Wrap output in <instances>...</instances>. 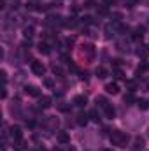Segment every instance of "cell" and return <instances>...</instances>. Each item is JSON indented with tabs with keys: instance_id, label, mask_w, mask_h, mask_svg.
Here are the masks:
<instances>
[{
	"instance_id": "9",
	"label": "cell",
	"mask_w": 149,
	"mask_h": 151,
	"mask_svg": "<svg viewBox=\"0 0 149 151\" xmlns=\"http://www.w3.org/2000/svg\"><path fill=\"white\" fill-rule=\"evenodd\" d=\"M39 107L40 109H47V107H51V97H39Z\"/></svg>"
},
{
	"instance_id": "7",
	"label": "cell",
	"mask_w": 149,
	"mask_h": 151,
	"mask_svg": "<svg viewBox=\"0 0 149 151\" xmlns=\"http://www.w3.org/2000/svg\"><path fill=\"white\" fill-rule=\"evenodd\" d=\"M105 91L111 93V95H117L119 93V84L117 83H107L105 84Z\"/></svg>"
},
{
	"instance_id": "34",
	"label": "cell",
	"mask_w": 149,
	"mask_h": 151,
	"mask_svg": "<svg viewBox=\"0 0 149 151\" xmlns=\"http://www.w3.org/2000/svg\"><path fill=\"white\" fill-rule=\"evenodd\" d=\"M104 151H112V150H104Z\"/></svg>"
},
{
	"instance_id": "3",
	"label": "cell",
	"mask_w": 149,
	"mask_h": 151,
	"mask_svg": "<svg viewBox=\"0 0 149 151\" xmlns=\"http://www.w3.org/2000/svg\"><path fill=\"white\" fill-rule=\"evenodd\" d=\"M119 30H121V25H119V21H112V23H107V25H105V34H107V37L116 35Z\"/></svg>"
},
{
	"instance_id": "27",
	"label": "cell",
	"mask_w": 149,
	"mask_h": 151,
	"mask_svg": "<svg viewBox=\"0 0 149 151\" xmlns=\"http://www.w3.org/2000/svg\"><path fill=\"white\" fill-rule=\"evenodd\" d=\"M112 74H114V77H116V79H123V77H125L123 70H121V69H117V67H116V69L112 70Z\"/></svg>"
},
{
	"instance_id": "21",
	"label": "cell",
	"mask_w": 149,
	"mask_h": 151,
	"mask_svg": "<svg viewBox=\"0 0 149 151\" xmlns=\"http://www.w3.org/2000/svg\"><path fill=\"white\" fill-rule=\"evenodd\" d=\"M126 88H128V90L133 93V91L137 90V81H133V79H128V81H126Z\"/></svg>"
},
{
	"instance_id": "2",
	"label": "cell",
	"mask_w": 149,
	"mask_h": 151,
	"mask_svg": "<svg viewBox=\"0 0 149 151\" xmlns=\"http://www.w3.org/2000/svg\"><path fill=\"white\" fill-rule=\"evenodd\" d=\"M30 69H32V72H34L35 76H40V77L46 74V67H44V63H42V62H37V60H32Z\"/></svg>"
},
{
	"instance_id": "20",
	"label": "cell",
	"mask_w": 149,
	"mask_h": 151,
	"mask_svg": "<svg viewBox=\"0 0 149 151\" xmlns=\"http://www.w3.org/2000/svg\"><path fill=\"white\" fill-rule=\"evenodd\" d=\"M97 77H98V79H105V77H107V69H105V67H98V69H97Z\"/></svg>"
},
{
	"instance_id": "17",
	"label": "cell",
	"mask_w": 149,
	"mask_h": 151,
	"mask_svg": "<svg viewBox=\"0 0 149 151\" xmlns=\"http://www.w3.org/2000/svg\"><path fill=\"white\" fill-rule=\"evenodd\" d=\"M39 51H40V53H44V55H49V53H51V47H49V44L40 42V44H39Z\"/></svg>"
},
{
	"instance_id": "30",
	"label": "cell",
	"mask_w": 149,
	"mask_h": 151,
	"mask_svg": "<svg viewBox=\"0 0 149 151\" xmlns=\"http://www.w3.org/2000/svg\"><path fill=\"white\" fill-rule=\"evenodd\" d=\"M84 7H86V9L95 7V0H86V2H84Z\"/></svg>"
},
{
	"instance_id": "32",
	"label": "cell",
	"mask_w": 149,
	"mask_h": 151,
	"mask_svg": "<svg viewBox=\"0 0 149 151\" xmlns=\"http://www.w3.org/2000/svg\"><path fill=\"white\" fill-rule=\"evenodd\" d=\"M0 76H2V81H4V84H5V83H7V72H5V70H2Z\"/></svg>"
},
{
	"instance_id": "14",
	"label": "cell",
	"mask_w": 149,
	"mask_h": 151,
	"mask_svg": "<svg viewBox=\"0 0 149 151\" xmlns=\"http://www.w3.org/2000/svg\"><path fill=\"white\" fill-rule=\"evenodd\" d=\"M62 23H63V27H67V28H74L75 25H77V19H75V18H67V19H63Z\"/></svg>"
},
{
	"instance_id": "11",
	"label": "cell",
	"mask_w": 149,
	"mask_h": 151,
	"mask_svg": "<svg viewBox=\"0 0 149 151\" xmlns=\"http://www.w3.org/2000/svg\"><path fill=\"white\" fill-rule=\"evenodd\" d=\"M88 121H90V114H86V113H79L77 114V125L84 127Z\"/></svg>"
},
{
	"instance_id": "26",
	"label": "cell",
	"mask_w": 149,
	"mask_h": 151,
	"mask_svg": "<svg viewBox=\"0 0 149 151\" xmlns=\"http://www.w3.org/2000/svg\"><path fill=\"white\" fill-rule=\"evenodd\" d=\"M97 104H98V106L104 109V107H105L109 102H107V99H105V97H97Z\"/></svg>"
},
{
	"instance_id": "16",
	"label": "cell",
	"mask_w": 149,
	"mask_h": 151,
	"mask_svg": "<svg viewBox=\"0 0 149 151\" xmlns=\"http://www.w3.org/2000/svg\"><path fill=\"white\" fill-rule=\"evenodd\" d=\"M142 148H144V139H142V137H135V139H133V150H142Z\"/></svg>"
},
{
	"instance_id": "23",
	"label": "cell",
	"mask_w": 149,
	"mask_h": 151,
	"mask_svg": "<svg viewBox=\"0 0 149 151\" xmlns=\"http://www.w3.org/2000/svg\"><path fill=\"white\" fill-rule=\"evenodd\" d=\"M23 35H25V39L30 40V39L34 37V28H32V27H27V28L23 30Z\"/></svg>"
},
{
	"instance_id": "19",
	"label": "cell",
	"mask_w": 149,
	"mask_h": 151,
	"mask_svg": "<svg viewBox=\"0 0 149 151\" xmlns=\"http://www.w3.org/2000/svg\"><path fill=\"white\" fill-rule=\"evenodd\" d=\"M149 70V63L148 62H142L139 67H137V74H144V72H148Z\"/></svg>"
},
{
	"instance_id": "22",
	"label": "cell",
	"mask_w": 149,
	"mask_h": 151,
	"mask_svg": "<svg viewBox=\"0 0 149 151\" xmlns=\"http://www.w3.org/2000/svg\"><path fill=\"white\" fill-rule=\"evenodd\" d=\"M133 102H137V100H135V97H133V93H132V91H130V93H126V95H125V104L132 106Z\"/></svg>"
},
{
	"instance_id": "28",
	"label": "cell",
	"mask_w": 149,
	"mask_h": 151,
	"mask_svg": "<svg viewBox=\"0 0 149 151\" xmlns=\"http://www.w3.org/2000/svg\"><path fill=\"white\" fill-rule=\"evenodd\" d=\"M42 83H44V86H46V88H49V90H51V88L54 86V83H53V79H49V77H46V79H44Z\"/></svg>"
},
{
	"instance_id": "5",
	"label": "cell",
	"mask_w": 149,
	"mask_h": 151,
	"mask_svg": "<svg viewBox=\"0 0 149 151\" xmlns=\"http://www.w3.org/2000/svg\"><path fill=\"white\" fill-rule=\"evenodd\" d=\"M25 93L27 95H30V97H40V90H39L37 86H34V84H27L25 86Z\"/></svg>"
},
{
	"instance_id": "33",
	"label": "cell",
	"mask_w": 149,
	"mask_h": 151,
	"mask_svg": "<svg viewBox=\"0 0 149 151\" xmlns=\"http://www.w3.org/2000/svg\"><path fill=\"white\" fill-rule=\"evenodd\" d=\"M5 97H7V90H5V86H4V88H2V99H5Z\"/></svg>"
},
{
	"instance_id": "18",
	"label": "cell",
	"mask_w": 149,
	"mask_h": 151,
	"mask_svg": "<svg viewBox=\"0 0 149 151\" xmlns=\"http://www.w3.org/2000/svg\"><path fill=\"white\" fill-rule=\"evenodd\" d=\"M88 114H90V119H91V121H95V123H98V121H100V114H98L97 109H91Z\"/></svg>"
},
{
	"instance_id": "31",
	"label": "cell",
	"mask_w": 149,
	"mask_h": 151,
	"mask_svg": "<svg viewBox=\"0 0 149 151\" xmlns=\"http://www.w3.org/2000/svg\"><path fill=\"white\" fill-rule=\"evenodd\" d=\"M102 2H104V5H105V7H111V5H114V2H116V0H102Z\"/></svg>"
},
{
	"instance_id": "10",
	"label": "cell",
	"mask_w": 149,
	"mask_h": 151,
	"mask_svg": "<svg viewBox=\"0 0 149 151\" xmlns=\"http://www.w3.org/2000/svg\"><path fill=\"white\" fill-rule=\"evenodd\" d=\"M104 113H105V118H109V119H114V118H116V109H114L112 104H107V106L104 107Z\"/></svg>"
},
{
	"instance_id": "29",
	"label": "cell",
	"mask_w": 149,
	"mask_h": 151,
	"mask_svg": "<svg viewBox=\"0 0 149 151\" xmlns=\"http://www.w3.org/2000/svg\"><path fill=\"white\" fill-rule=\"evenodd\" d=\"M82 19V23H86V25H91L93 23V18L91 16H84V18H81Z\"/></svg>"
},
{
	"instance_id": "12",
	"label": "cell",
	"mask_w": 149,
	"mask_h": 151,
	"mask_svg": "<svg viewBox=\"0 0 149 151\" xmlns=\"http://www.w3.org/2000/svg\"><path fill=\"white\" fill-rule=\"evenodd\" d=\"M82 53L88 55L90 58H93V56H95V47H93V44H84V46H82Z\"/></svg>"
},
{
	"instance_id": "4",
	"label": "cell",
	"mask_w": 149,
	"mask_h": 151,
	"mask_svg": "<svg viewBox=\"0 0 149 151\" xmlns=\"http://www.w3.org/2000/svg\"><path fill=\"white\" fill-rule=\"evenodd\" d=\"M11 137H12L16 142L23 141V132H21V128H19L18 125H12V127H11Z\"/></svg>"
},
{
	"instance_id": "13",
	"label": "cell",
	"mask_w": 149,
	"mask_h": 151,
	"mask_svg": "<svg viewBox=\"0 0 149 151\" xmlns=\"http://www.w3.org/2000/svg\"><path fill=\"white\" fill-rule=\"evenodd\" d=\"M137 55H139L142 60H146L149 56V46H140V47L137 49Z\"/></svg>"
},
{
	"instance_id": "6",
	"label": "cell",
	"mask_w": 149,
	"mask_h": 151,
	"mask_svg": "<svg viewBox=\"0 0 149 151\" xmlns=\"http://www.w3.org/2000/svg\"><path fill=\"white\" fill-rule=\"evenodd\" d=\"M27 7H28L30 11H42V9H44V5H42L39 0H28V2H27Z\"/></svg>"
},
{
	"instance_id": "1",
	"label": "cell",
	"mask_w": 149,
	"mask_h": 151,
	"mask_svg": "<svg viewBox=\"0 0 149 151\" xmlns=\"http://www.w3.org/2000/svg\"><path fill=\"white\" fill-rule=\"evenodd\" d=\"M128 141H130V137L125 134V132H119V130H114L111 134V142L114 146H117V148H126V144H128Z\"/></svg>"
},
{
	"instance_id": "25",
	"label": "cell",
	"mask_w": 149,
	"mask_h": 151,
	"mask_svg": "<svg viewBox=\"0 0 149 151\" xmlns=\"http://www.w3.org/2000/svg\"><path fill=\"white\" fill-rule=\"evenodd\" d=\"M142 35H144V28H140V27L135 28V32H133V39L139 40V39H142Z\"/></svg>"
},
{
	"instance_id": "15",
	"label": "cell",
	"mask_w": 149,
	"mask_h": 151,
	"mask_svg": "<svg viewBox=\"0 0 149 151\" xmlns=\"http://www.w3.org/2000/svg\"><path fill=\"white\" fill-rule=\"evenodd\" d=\"M58 141H60L62 144H69V142H70V137H69L67 132H60V134H58Z\"/></svg>"
},
{
	"instance_id": "24",
	"label": "cell",
	"mask_w": 149,
	"mask_h": 151,
	"mask_svg": "<svg viewBox=\"0 0 149 151\" xmlns=\"http://www.w3.org/2000/svg\"><path fill=\"white\" fill-rule=\"evenodd\" d=\"M137 106H139V109H142V111L149 109V102L146 100V99H142V100H137Z\"/></svg>"
},
{
	"instance_id": "8",
	"label": "cell",
	"mask_w": 149,
	"mask_h": 151,
	"mask_svg": "<svg viewBox=\"0 0 149 151\" xmlns=\"http://www.w3.org/2000/svg\"><path fill=\"white\" fill-rule=\"evenodd\" d=\"M72 102H74V106H77V107H84V106L88 104V99H86L84 95H75Z\"/></svg>"
}]
</instances>
